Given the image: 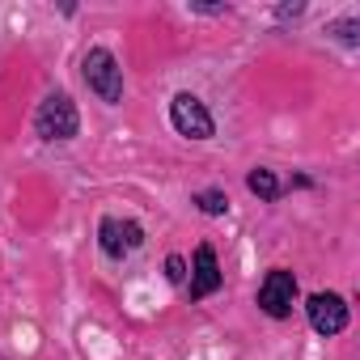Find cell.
<instances>
[{
    "label": "cell",
    "mask_w": 360,
    "mask_h": 360,
    "mask_svg": "<svg viewBox=\"0 0 360 360\" xmlns=\"http://www.w3.org/2000/svg\"><path fill=\"white\" fill-rule=\"evenodd\" d=\"M81 77H85L89 94H98L106 106L123 102V68H119V60H115L110 47H89L85 60H81Z\"/></svg>",
    "instance_id": "7a4b0ae2"
},
{
    "label": "cell",
    "mask_w": 360,
    "mask_h": 360,
    "mask_svg": "<svg viewBox=\"0 0 360 360\" xmlns=\"http://www.w3.org/2000/svg\"><path fill=\"white\" fill-rule=\"evenodd\" d=\"M191 204H195L204 217H225V212H229V195H225L221 187H212V191H195Z\"/></svg>",
    "instance_id": "9c48e42d"
},
{
    "label": "cell",
    "mask_w": 360,
    "mask_h": 360,
    "mask_svg": "<svg viewBox=\"0 0 360 360\" xmlns=\"http://www.w3.org/2000/svg\"><path fill=\"white\" fill-rule=\"evenodd\" d=\"M34 136L47 140V144H64L72 136H81V115H77V102L68 94H47L34 110Z\"/></svg>",
    "instance_id": "6da1fadb"
},
{
    "label": "cell",
    "mask_w": 360,
    "mask_h": 360,
    "mask_svg": "<svg viewBox=\"0 0 360 360\" xmlns=\"http://www.w3.org/2000/svg\"><path fill=\"white\" fill-rule=\"evenodd\" d=\"M169 123H174L178 136H187V140H212V136H217L212 110H208L195 94H187V89L169 98Z\"/></svg>",
    "instance_id": "277c9868"
},
{
    "label": "cell",
    "mask_w": 360,
    "mask_h": 360,
    "mask_svg": "<svg viewBox=\"0 0 360 360\" xmlns=\"http://www.w3.org/2000/svg\"><path fill=\"white\" fill-rule=\"evenodd\" d=\"M246 191H250V195H259L263 204H276V200L284 195V183L276 178V169H267V165H255V169L246 174Z\"/></svg>",
    "instance_id": "ba28073f"
},
{
    "label": "cell",
    "mask_w": 360,
    "mask_h": 360,
    "mask_svg": "<svg viewBox=\"0 0 360 360\" xmlns=\"http://www.w3.org/2000/svg\"><path fill=\"white\" fill-rule=\"evenodd\" d=\"M292 301H297V276L288 267H271L259 284V309L276 322L292 318Z\"/></svg>",
    "instance_id": "5b68a950"
},
{
    "label": "cell",
    "mask_w": 360,
    "mask_h": 360,
    "mask_svg": "<svg viewBox=\"0 0 360 360\" xmlns=\"http://www.w3.org/2000/svg\"><path fill=\"white\" fill-rule=\"evenodd\" d=\"M356 30H360V22H356V18H343V22H335L326 34H335L343 47H356V43H360V34H356Z\"/></svg>",
    "instance_id": "30bf717a"
},
{
    "label": "cell",
    "mask_w": 360,
    "mask_h": 360,
    "mask_svg": "<svg viewBox=\"0 0 360 360\" xmlns=\"http://www.w3.org/2000/svg\"><path fill=\"white\" fill-rule=\"evenodd\" d=\"M98 246L110 263H123L144 246V225L131 217H102L98 221Z\"/></svg>",
    "instance_id": "3957f363"
},
{
    "label": "cell",
    "mask_w": 360,
    "mask_h": 360,
    "mask_svg": "<svg viewBox=\"0 0 360 360\" xmlns=\"http://www.w3.org/2000/svg\"><path fill=\"white\" fill-rule=\"evenodd\" d=\"M165 280H169V284H183V280H187V259H183V255H169V259H165Z\"/></svg>",
    "instance_id": "8fae6325"
},
{
    "label": "cell",
    "mask_w": 360,
    "mask_h": 360,
    "mask_svg": "<svg viewBox=\"0 0 360 360\" xmlns=\"http://www.w3.org/2000/svg\"><path fill=\"white\" fill-rule=\"evenodd\" d=\"M305 318L322 339H335V335L347 330L352 309H347V301L339 292H314V297H305Z\"/></svg>",
    "instance_id": "8992f818"
},
{
    "label": "cell",
    "mask_w": 360,
    "mask_h": 360,
    "mask_svg": "<svg viewBox=\"0 0 360 360\" xmlns=\"http://www.w3.org/2000/svg\"><path fill=\"white\" fill-rule=\"evenodd\" d=\"M221 284H225V271H221L217 250H212L208 242H204V246H195V255H191L187 297H191V301H208V297H217V292H221Z\"/></svg>",
    "instance_id": "52a82bcc"
},
{
    "label": "cell",
    "mask_w": 360,
    "mask_h": 360,
    "mask_svg": "<svg viewBox=\"0 0 360 360\" xmlns=\"http://www.w3.org/2000/svg\"><path fill=\"white\" fill-rule=\"evenodd\" d=\"M301 13H305V5H280V9H276V18H284V22H288V18H301Z\"/></svg>",
    "instance_id": "7c38bea8"
}]
</instances>
